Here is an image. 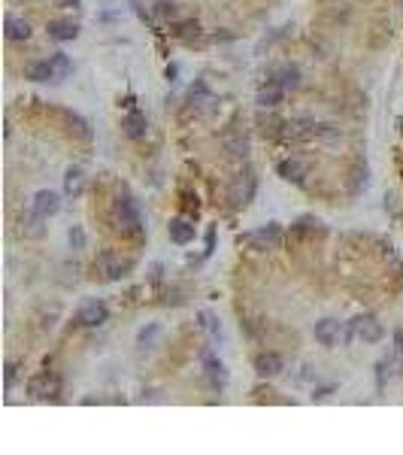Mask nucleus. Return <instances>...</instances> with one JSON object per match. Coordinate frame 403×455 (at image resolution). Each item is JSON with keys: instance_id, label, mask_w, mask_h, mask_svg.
<instances>
[{"instance_id": "f257e3e1", "label": "nucleus", "mask_w": 403, "mask_h": 455, "mask_svg": "<svg viewBox=\"0 0 403 455\" xmlns=\"http://www.w3.org/2000/svg\"><path fill=\"white\" fill-rule=\"evenodd\" d=\"M313 334H316V340L322 346H349L352 343V337H355L352 325L337 322V318H322V322H316Z\"/></svg>"}, {"instance_id": "f03ea898", "label": "nucleus", "mask_w": 403, "mask_h": 455, "mask_svg": "<svg viewBox=\"0 0 403 455\" xmlns=\"http://www.w3.org/2000/svg\"><path fill=\"white\" fill-rule=\"evenodd\" d=\"M116 219L121 225V231L134 234V237H140L143 231V222H140V207H136V201L127 192H121L116 197Z\"/></svg>"}, {"instance_id": "7ed1b4c3", "label": "nucleus", "mask_w": 403, "mask_h": 455, "mask_svg": "<svg viewBox=\"0 0 403 455\" xmlns=\"http://www.w3.org/2000/svg\"><path fill=\"white\" fill-rule=\"evenodd\" d=\"M106 318H110V310H106L103 301H88L79 307V313H76V325H82V328H101L106 325Z\"/></svg>"}, {"instance_id": "20e7f679", "label": "nucleus", "mask_w": 403, "mask_h": 455, "mask_svg": "<svg viewBox=\"0 0 403 455\" xmlns=\"http://www.w3.org/2000/svg\"><path fill=\"white\" fill-rule=\"evenodd\" d=\"M28 394L34 401H55L58 394H61V383H58V376H52V374H40V376H34L28 383Z\"/></svg>"}, {"instance_id": "39448f33", "label": "nucleus", "mask_w": 403, "mask_h": 455, "mask_svg": "<svg viewBox=\"0 0 403 455\" xmlns=\"http://www.w3.org/2000/svg\"><path fill=\"white\" fill-rule=\"evenodd\" d=\"M349 325H352L355 337H358V340H364V343H379V340L385 337V328H382V325L376 322L373 316H355L352 322H349Z\"/></svg>"}, {"instance_id": "423d86ee", "label": "nucleus", "mask_w": 403, "mask_h": 455, "mask_svg": "<svg viewBox=\"0 0 403 455\" xmlns=\"http://www.w3.org/2000/svg\"><path fill=\"white\" fill-rule=\"evenodd\" d=\"M30 210L37 212V216L43 219H52L61 212V194L58 192H49V188H43V192L34 194V201H30Z\"/></svg>"}, {"instance_id": "0eeeda50", "label": "nucleus", "mask_w": 403, "mask_h": 455, "mask_svg": "<svg viewBox=\"0 0 403 455\" xmlns=\"http://www.w3.org/2000/svg\"><path fill=\"white\" fill-rule=\"evenodd\" d=\"M282 97H285V88L279 85L273 76H267V82H264L261 88H258V94H255V103L261 106V110H273V106H279L282 103Z\"/></svg>"}, {"instance_id": "6e6552de", "label": "nucleus", "mask_w": 403, "mask_h": 455, "mask_svg": "<svg viewBox=\"0 0 403 455\" xmlns=\"http://www.w3.org/2000/svg\"><path fill=\"white\" fill-rule=\"evenodd\" d=\"M282 367H285L282 355H276V352H261V355H255V374L261 376V379L279 376V374H282Z\"/></svg>"}, {"instance_id": "1a4fd4ad", "label": "nucleus", "mask_w": 403, "mask_h": 455, "mask_svg": "<svg viewBox=\"0 0 403 455\" xmlns=\"http://www.w3.org/2000/svg\"><path fill=\"white\" fill-rule=\"evenodd\" d=\"M101 270H103V276L106 279H112V283H116V279H125L127 276V270H131V261H121L118 255H112V252H106V255H101Z\"/></svg>"}, {"instance_id": "9d476101", "label": "nucleus", "mask_w": 403, "mask_h": 455, "mask_svg": "<svg viewBox=\"0 0 403 455\" xmlns=\"http://www.w3.org/2000/svg\"><path fill=\"white\" fill-rule=\"evenodd\" d=\"M203 364H207V376H209V383H212V389H218V392H225L227 389V370H225V364L216 358V355L209 352H203Z\"/></svg>"}, {"instance_id": "9b49d317", "label": "nucleus", "mask_w": 403, "mask_h": 455, "mask_svg": "<svg viewBox=\"0 0 403 455\" xmlns=\"http://www.w3.org/2000/svg\"><path fill=\"white\" fill-rule=\"evenodd\" d=\"M3 30H6V40H12V43L30 40V25H28L25 19H19V15H6Z\"/></svg>"}, {"instance_id": "f8f14e48", "label": "nucleus", "mask_w": 403, "mask_h": 455, "mask_svg": "<svg viewBox=\"0 0 403 455\" xmlns=\"http://www.w3.org/2000/svg\"><path fill=\"white\" fill-rule=\"evenodd\" d=\"M167 234H170V240L176 243V246H188V243L194 240V225L188 222V219H173L170 228H167Z\"/></svg>"}, {"instance_id": "ddd939ff", "label": "nucleus", "mask_w": 403, "mask_h": 455, "mask_svg": "<svg viewBox=\"0 0 403 455\" xmlns=\"http://www.w3.org/2000/svg\"><path fill=\"white\" fill-rule=\"evenodd\" d=\"M246 243H252L255 249H273L279 243V228L276 225H267V228H261V231L246 234Z\"/></svg>"}, {"instance_id": "4468645a", "label": "nucleus", "mask_w": 403, "mask_h": 455, "mask_svg": "<svg viewBox=\"0 0 403 455\" xmlns=\"http://www.w3.org/2000/svg\"><path fill=\"white\" fill-rule=\"evenodd\" d=\"M276 173L282 176L285 182H294V185H300L303 176H307V167H303V161H298V158H288V161H279Z\"/></svg>"}, {"instance_id": "2eb2a0df", "label": "nucleus", "mask_w": 403, "mask_h": 455, "mask_svg": "<svg viewBox=\"0 0 403 455\" xmlns=\"http://www.w3.org/2000/svg\"><path fill=\"white\" fill-rule=\"evenodd\" d=\"M82 192H85V170H82V167H67V173H64V194L79 197Z\"/></svg>"}, {"instance_id": "dca6fc26", "label": "nucleus", "mask_w": 403, "mask_h": 455, "mask_svg": "<svg viewBox=\"0 0 403 455\" xmlns=\"http://www.w3.org/2000/svg\"><path fill=\"white\" fill-rule=\"evenodd\" d=\"M49 37L58 43H70L79 37V25L76 21H49Z\"/></svg>"}, {"instance_id": "f3484780", "label": "nucleus", "mask_w": 403, "mask_h": 455, "mask_svg": "<svg viewBox=\"0 0 403 455\" xmlns=\"http://www.w3.org/2000/svg\"><path fill=\"white\" fill-rule=\"evenodd\" d=\"M121 128H125V134L131 136V140H143L149 131V121L143 112H131V116H125V121H121Z\"/></svg>"}, {"instance_id": "a211bd4d", "label": "nucleus", "mask_w": 403, "mask_h": 455, "mask_svg": "<svg viewBox=\"0 0 403 455\" xmlns=\"http://www.w3.org/2000/svg\"><path fill=\"white\" fill-rule=\"evenodd\" d=\"M188 101H192V106H197V110H209L212 103H216V97L209 94V88H207V82L203 79H197L192 91H188Z\"/></svg>"}, {"instance_id": "6ab92c4d", "label": "nucleus", "mask_w": 403, "mask_h": 455, "mask_svg": "<svg viewBox=\"0 0 403 455\" xmlns=\"http://www.w3.org/2000/svg\"><path fill=\"white\" fill-rule=\"evenodd\" d=\"M270 76H273V79H276V82H279V85H282L285 91H294V88L300 85V70H298V67H294V64L279 67V70H273Z\"/></svg>"}, {"instance_id": "aec40b11", "label": "nucleus", "mask_w": 403, "mask_h": 455, "mask_svg": "<svg viewBox=\"0 0 403 455\" xmlns=\"http://www.w3.org/2000/svg\"><path fill=\"white\" fill-rule=\"evenodd\" d=\"M49 64H52V79L61 82V79H67V76L73 73V61L64 55V52H55V55L49 58Z\"/></svg>"}, {"instance_id": "412c9836", "label": "nucleus", "mask_w": 403, "mask_h": 455, "mask_svg": "<svg viewBox=\"0 0 403 455\" xmlns=\"http://www.w3.org/2000/svg\"><path fill=\"white\" fill-rule=\"evenodd\" d=\"M25 76L30 82H49L52 79V64L49 61H34V64L25 67Z\"/></svg>"}, {"instance_id": "4be33fe9", "label": "nucleus", "mask_w": 403, "mask_h": 455, "mask_svg": "<svg viewBox=\"0 0 403 455\" xmlns=\"http://www.w3.org/2000/svg\"><path fill=\"white\" fill-rule=\"evenodd\" d=\"M158 334H161V325H158V322H149L146 328H140V334H136V346H140V349L155 346Z\"/></svg>"}, {"instance_id": "5701e85b", "label": "nucleus", "mask_w": 403, "mask_h": 455, "mask_svg": "<svg viewBox=\"0 0 403 455\" xmlns=\"http://www.w3.org/2000/svg\"><path fill=\"white\" fill-rule=\"evenodd\" d=\"M67 243H70V249H76V252L85 249V231H82L79 225H73L70 231H67Z\"/></svg>"}, {"instance_id": "b1692460", "label": "nucleus", "mask_w": 403, "mask_h": 455, "mask_svg": "<svg viewBox=\"0 0 403 455\" xmlns=\"http://www.w3.org/2000/svg\"><path fill=\"white\" fill-rule=\"evenodd\" d=\"M200 325L212 334V340H222V325H218V318L216 316H209V313H200Z\"/></svg>"}, {"instance_id": "393cba45", "label": "nucleus", "mask_w": 403, "mask_h": 455, "mask_svg": "<svg viewBox=\"0 0 403 455\" xmlns=\"http://www.w3.org/2000/svg\"><path fill=\"white\" fill-rule=\"evenodd\" d=\"M15 383V364H6V389H12Z\"/></svg>"}, {"instance_id": "a878e982", "label": "nucleus", "mask_w": 403, "mask_h": 455, "mask_svg": "<svg viewBox=\"0 0 403 455\" xmlns=\"http://www.w3.org/2000/svg\"><path fill=\"white\" fill-rule=\"evenodd\" d=\"M394 343H397V355L403 358V331H394Z\"/></svg>"}, {"instance_id": "bb28decb", "label": "nucleus", "mask_w": 403, "mask_h": 455, "mask_svg": "<svg viewBox=\"0 0 403 455\" xmlns=\"http://www.w3.org/2000/svg\"><path fill=\"white\" fill-rule=\"evenodd\" d=\"M82 0H58V6H64V10H70V6H79Z\"/></svg>"}, {"instance_id": "cd10ccee", "label": "nucleus", "mask_w": 403, "mask_h": 455, "mask_svg": "<svg viewBox=\"0 0 403 455\" xmlns=\"http://www.w3.org/2000/svg\"><path fill=\"white\" fill-rule=\"evenodd\" d=\"M176 73H179V67H176V64H173V67H167V79H170V82L176 79Z\"/></svg>"}]
</instances>
